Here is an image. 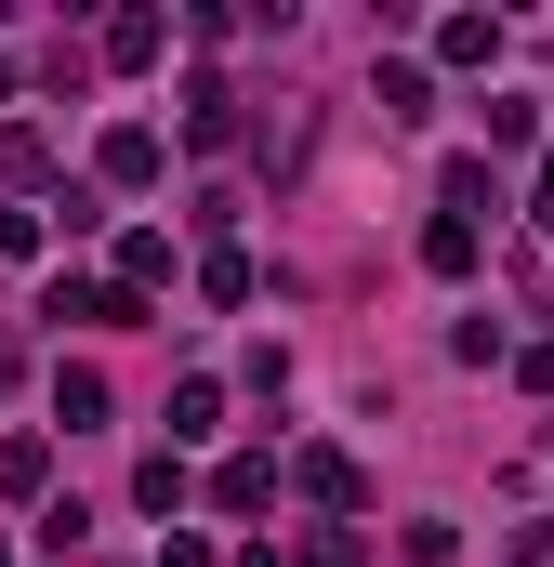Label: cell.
Returning <instances> with one entry per match:
<instances>
[{"mask_svg": "<svg viewBox=\"0 0 554 567\" xmlns=\"http://www.w3.org/2000/svg\"><path fill=\"white\" fill-rule=\"evenodd\" d=\"M370 106H383V120L410 133V120H422V106H435V93H422V66H370Z\"/></svg>", "mask_w": 554, "mask_h": 567, "instance_id": "cell-6", "label": "cell"}, {"mask_svg": "<svg viewBox=\"0 0 554 567\" xmlns=\"http://www.w3.org/2000/svg\"><path fill=\"white\" fill-rule=\"evenodd\" d=\"M212 488H225V515H265V502H277V462H265V449H252V462H225Z\"/></svg>", "mask_w": 554, "mask_h": 567, "instance_id": "cell-4", "label": "cell"}, {"mask_svg": "<svg viewBox=\"0 0 554 567\" xmlns=\"http://www.w3.org/2000/svg\"><path fill=\"white\" fill-rule=\"evenodd\" d=\"M515 567H554V528H529V542H515Z\"/></svg>", "mask_w": 554, "mask_h": 567, "instance_id": "cell-10", "label": "cell"}, {"mask_svg": "<svg viewBox=\"0 0 554 567\" xmlns=\"http://www.w3.org/2000/svg\"><path fill=\"white\" fill-rule=\"evenodd\" d=\"M158 53H172V27H158V13H120V27H106V66H158Z\"/></svg>", "mask_w": 554, "mask_h": 567, "instance_id": "cell-5", "label": "cell"}, {"mask_svg": "<svg viewBox=\"0 0 554 567\" xmlns=\"http://www.w3.org/2000/svg\"><path fill=\"white\" fill-rule=\"evenodd\" d=\"M40 172H53V133H40V120H13V133H0V185H40Z\"/></svg>", "mask_w": 554, "mask_h": 567, "instance_id": "cell-7", "label": "cell"}, {"mask_svg": "<svg viewBox=\"0 0 554 567\" xmlns=\"http://www.w3.org/2000/svg\"><path fill=\"white\" fill-rule=\"evenodd\" d=\"M422 265H435V278H475V225L435 212V225H422Z\"/></svg>", "mask_w": 554, "mask_h": 567, "instance_id": "cell-2", "label": "cell"}, {"mask_svg": "<svg viewBox=\"0 0 554 567\" xmlns=\"http://www.w3.org/2000/svg\"><path fill=\"white\" fill-rule=\"evenodd\" d=\"M529 212H542V225H554V158H542V185H529Z\"/></svg>", "mask_w": 554, "mask_h": 567, "instance_id": "cell-11", "label": "cell"}, {"mask_svg": "<svg viewBox=\"0 0 554 567\" xmlns=\"http://www.w3.org/2000/svg\"><path fill=\"white\" fill-rule=\"evenodd\" d=\"M290 475H304V502H330V515H343V502H357V462H343V449H304V462H290Z\"/></svg>", "mask_w": 554, "mask_h": 567, "instance_id": "cell-3", "label": "cell"}, {"mask_svg": "<svg viewBox=\"0 0 554 567\" xmlns=\"http://www.w3.org/2000/svg\"><path fill=\"white\" fill-rule=\"evenodd\" d=\"M435 53H449V66H489V53H502V27H489V13H449V27H435Z\"/></svg>", "mask_w": 554, "mask_h": 567, "instance_id": "cell-9", "label": "cell"}, {"mask_svg": "<svg viewBox=\"0 0 554 567\" xmlns=\"http://www.w3.org/2000/svg\"><path fill=\"white\" fill-rule=\"evenodd\" d=\"M13 370H27V357H13V343H0V383H13Z\"/></svg>", "mask_w": 554, "mask_h": 567, "instance_id": "cell-12", "label": "cell"}, {"mask_svg": "<svg viewBox=\"0 0 554 567\" xmlns=\"http://www.w3.org/2000/svg\"><path fill=\"white\" fill-rule=\"evenodd\" d=\"M185 145H238V93L225 80H185Z\"/></svg>", "mask_w": 554, "mask_h": 567, "instance_id": "cell-1", "label": "cell"}, {"mask_svg": "<svg viewBox=\"0 0 554 567\" xmlns=\"http://www.w3.org/2000/svg\"><path fill=\"white\" fill-rule=\"evenodd\" d=\"M106 185H158V133H145V120L106 133Z\"/></svg>", "mask_w": 554, "mask_h": 567, "instance_id": "cell-8", "label": "cell"}]
</instances>
